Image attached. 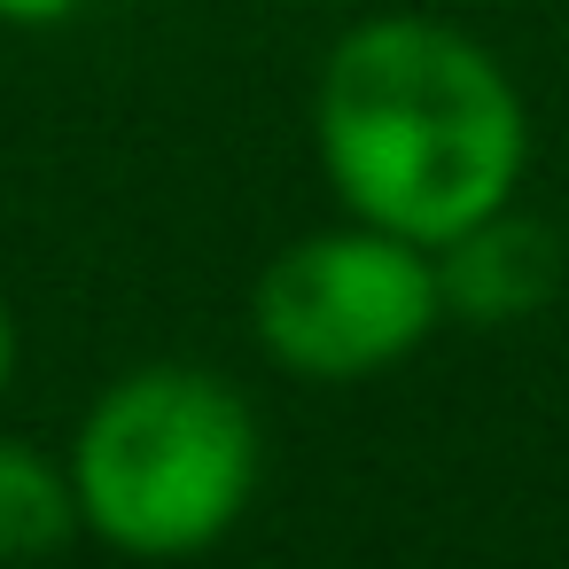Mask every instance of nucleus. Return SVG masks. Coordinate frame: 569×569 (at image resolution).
Segmentation results:
<instances>
[{
    "label": "nucleus",
    "mask_w": 569,
    "mask_h": 569,
    "mask_svg": "<svg viewBox=\"0 0 569 569\" xmlns=\"http://www.w3.org/2000/svg\"><path fill=\"white\" fill-rule=\"evenodd\" d=\"M320 164L351 219L390 227L421 250L515 203L530 126L515 79L429 17H367L328 48Z\"/></svg>",
    "instance_id": "obj_1"
},
{
    "label": "nucleus",
    "mask_w": 569,
    "mask_h": 569,
    "mask_svg": "<svg viewBox=\"0 0 569 569\" xmlns=\"http://www.w3.org/2000/svg\"><path fill=\"white\" fill-rule=\"evenodd\" d=\"M79 522L141 561L203 553L258 491V413L203 367H141L110 382L71 445Z\"/></svg>",
    "instance_id": "obj_2"
},
{
    "label": "nucleus",
    "mask_w": 569,
    "mask_h": 569,
    "mask_svg": "<svg viewBox=\"0 0 569 569\" xmlns=\"http://www.w3.org/2000/svg\"><path fill=\"white\" fill-rule=\"evenodd\" d=\"M258 343L312 382H359L398 367L437 320H445V289H437V258L390 227H336V234H305L289 242L250 297Z\"/></svg>",
    "instance_id": "obj_3"
},
{
    "label": "nucleus",
    "mask_w": 569,
    "mask_h": 569,
    "mask_svg": "<svg viewBox=\"0 0 569 569\" xmlns=\"http://www.w3.org/2000/svg\"><path fill=\"white\" fill-rule=\"evenodd\" d=\"M437 258V289H445V312L468 320V328H507V320H530L538 305H553L561 289V242L522 219L515 203H499L491 219L460 227L452 242L429 250Z\"/></svg>",
    "instance_id": "obj_4"
},
{
    "label": "nucleus",
    "mask_w": 569,
    "mask_h": 569,
    "mask_svg": "<svg viewBox=\"0 0 569 569\" xmlns=\"http://www.w3.org/2000/svg\"><path fill=\"white\" fill-rule=\"evenodd\" d=\"M79 530V483L40 445L0 437V561H40Z\"/></svg>",
    "instance_id": "obj_5"
},
{
    "label": "nucleus",
    "mask_w": 569,
    "mask_h": 569,
    "mask_svg": "<svg viewBox=\"0 0 569 569\" xmlns=\"http://www.w3.org/2000/svg\"><path fill=\"white\" fill-rule=\"evenodd\" d=\"M87 0H0V24H63Z\"/></svg>",
    "instance_id": "obj_6"
},
{
    "label": "nucleus",
    "mask_w": 569,
    "mask_h": 569,
    "mask_svg": "<svg viewBox=\"0 0 569 569\" xmlns=\"http://www.w3.org/2000/svg\"><path fill=\"white\" fill-rule=\"evenodd\" d=\"M9 375H17V320L0 305V390H9Z\"/></svg>",
    "instance_id": "obj_7"
}]
</instances>
